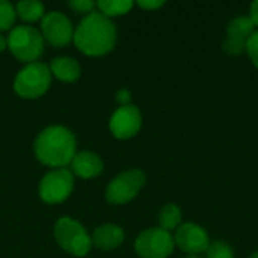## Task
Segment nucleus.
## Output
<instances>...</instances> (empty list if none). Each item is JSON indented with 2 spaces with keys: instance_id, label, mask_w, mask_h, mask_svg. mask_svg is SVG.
I'll use <instances>...</instances> for the list:
<instances>
[{
  "instance_id": "nucleus-19",
  "label": "nucleus",
  "mask_w": 258,
  "mask_h": 258,
  "mask_svg": "<svg viewBox=\"0 0 258 258\" xmlns=\"http://www.w3.org/2000/svg\"><path fill=\"white\" fill-rule=\"evenodd\" d=\"M206 258H234V251L225 240H215L210 242L206 251Z\"/></svg>"
},
{
  "instance_id": "nucleus-25",
  "label": "nucleus",
  "mask_w": 258,
  "mask_h": 258,
  "mask_svg": "<svg viewBox=\"0 0 258 258\" xmlns=\"http://www.w3.org/2000/svg\"><path fill=\"white\" fill-rule=\"evenodd\" d=\"M252 21V24L258 27V0L252 2L251 6H249V15H248Z\"/></svg>"
},
{
  "instance_id": "nucleus-12",
  "label": "nucleus",
  "mask_w": 258,
  "mask_h": 258,
  "mask_svg": "<svg viewBox=\"0 0 258 258\" xmlns=\"http://www.w3.org/2000/svg\"><path fill=\"white\" fill-rule=\"evenodd\" d=\"M110 132L118 139H130L136 136L142 127V115L141 110L133 106H121L116 109L110 118Z\"/></svg>"
},
{
  "instance_id": "nucleus-27",
  "label": "nucleus",
  "mask_w": 258,
  "mask_h": 258,
  "mask_svg": "<svg viewBox=\"0 0 258 258\" xmlns=\"http://www.w3.org/2000/svg\"><path fill=\"white\" fill-rule=\"evenodd\" d=\"M249 258H258V251H255V252H252V254L249 255Z\"/></svg>"
},
{
  "instance_id": "nucleus-21",
  "label": "nucleus",
  "mask_w": 258,
  "mask_h": 258,
  "mask_svg": "<svg viewBox=\"0 0 258 258\" xmlns=\"http://www.w3.org/2000/svg\"><path fill=\"white\" fill-rule=\"evenodd\" d=\"M246 53H248L251 62L254 63V67L258 70V30H255L249 36V39L246 42Z\"/></svg>"
},
{
  "instance_id": "nucleus-5",
  "label": "nucleus",
  "mask_w": 258,
  "mask_h": 258,
  "mask_svg": "<svg viewBox=\"0 0 258 258\" xmlns=\"http://www.w3.org/2000/svg\"><path fill=\"white\" fill-rule=\"evenodd\" d=\"M50 82V68L41 62H32L20 70L14 82V89L23 98H38L47 92Z\"/></svg>"
},
{
  "instance_id": "nucleus-24",
  "label": "nucleus",
  "mask_w": 258,
  "mask_h": 258,
  "mask_svg": "<svg viewBox=\"0 0 258 258\" xmlns=\"http://www.w3.org/2000/svg\"><path fill=\"white\" fill-rule=\"evenodd\" d=\"M116 101L121 103V106H128L132 101V94L127 89H121L116 92Z\"/></svg>"
},
{
  "instance_id": "nucleus-16",
  "label": "nucleus",
  "mask_w": 258,
  "mask_h": 258,
  "mask_svg": "<svg viewBox=\"0 0 258 258\" xmlns=\"http://www.w3.org/2000/svg\"><path fill=\"white\" fill-rule=\"evenodd\" d=\"M157 219H159L160 228L171 233L181 225L183 215H181V210L177 204H166L160 209Z\"/></svg>"
},
{
  "instance_id": "nucleus-20",
  "label": "nucleus",
  "mask_w": 258,
  "mask_h": 258,
  "mask_svg": "<svg viewBox=\"0 0 258 258\" xmlns=\"http://www.w3.org/2000/svg\"><path fill=\"white\" fill-rule=\"evenodd\" d=\"M15 15V8L9 2L0 0V30H8L14 24Z\"/></svg>"
},
{
  "instance_id": "nucleus-8",
  "label": "nucleus",
  "mask_w": 258,
  "mask_h": 258,
  "mask_svg": "<svg viewBox=\"0 0 258 258\" xmlns=\"http://www.w3.org/2000/svg\"><path fill=\"white\" fill-rule=\"evenodd\" d=\"M74 187L73 172L65 168H59L47 172L39 183V197L47 204H59L65 201Z\"/></svg>"
},
{
  "instance_id": "nucleus-17",
  "label": "nucleus",
  "mask_w": 258,
  "mask_h": 258,
  "mask_svg": "<svg viewBox=\"0 0 258 258\" xmlns=\"http://www.w3.org/2000/svg\"><path fill=\"white\" fill-rule=\"evenodd\" d=\"M15 12L23 21H36L44 15V5L38 0H21L17 3Z\"/></svg>"
},
{
  "instance_id": "nucleus-23",
  "label": "nucleus",
  "mask_w": 258,
  "mask_h": 258,
  "mask_svg": "<svg viewBox=\"0 0 258 258\" xmlns=\"http://www.w3.org/2000/svg\"><path fill=\"white\" fill-rule=\"evenodd\" d=\"M138 5L142 8V9H147V11H154V9H159L160 6L165 5V2L162 0H139Z\"/></svg>"
},
{
  "instance_id": "nucleus-13",
  "label": "nucleus",
  "mask_w": 258,
  "mask_h": 258,
  "mask_svg": "<svg viewBox=\"0 0 258 258\" xmlns=\"http://www.w3.org/2000/svg\"><path fill=\"white\" fill-rule=\"evenodd\" d=\"M71 169L76 175L82 178H94L103 171V160L98 154L91 151L77 153L71 160Z\"/></svg>"
},
{
  "instance_id": "nucleus-10",
  "label": "nucleus",
  "mask_w": 258,
  "mask_h": 258,
  "mask_svg": "<svg viewBox=\"0 0 258 258\" xmlns=\"http://www.w3.org/2000/svg\"><path fill=\"white\" fill-rule=\"evenodd\" d=\"M254 32L255 26L248 15L233 18L227 26V38L222 42V50L230 56H240L246 53V42Z\"/></svg>"
},
{
  "instance_id": "nucleus-6",
  "label": "nucleus",
  "mask_w": 258,
  "mask_h": 258,
  "mask_svg": "<svg viewBox=\"0 0 258 258\" xmlns=\"http://www.w3.org/2000/svg\"><path fill=\"white\" fill-rule=\"evenodd\" d=\"M145 183L147 177L141 169H128L121 172L109 183L106 189V200L116 206L127 204L138 197Z\"/></svg>"
},
{
  "instance_id": "nucleus-4",
  "label": "nucleus",
  "mask_w": 258,
  "mask_h": 258,
  "mask_svg": "<svg viewBox=\"0 0 258 258\" xmlns=\"http://www.w3.org/2000/svg\"><path fill=\"white\" fill-rule=\"evenodd\" d=\"M54 239L57 245L71 255L83 257L91 251L92 242L83 225L71 218H60L54 225Z\"/></svg>"
},
{
  "instance_id": "nucleus-22",
  "label": "nucleus",
  "mask_w": 258,
  "mask_h": 258,
  "mask_svg": "<svg viewBox=\"0 0 258 258\" xmlns=\"http://www.w3.org/2000/svg\"><path fill=\"white\" fill-rule=\"evenodd\" d=\"M97 6L95 2L92 0H71L70 8H73L77 14H91L94 12V8Z\"/></svg>"
},
{
  "instance_id": "nucleus-9",
  "label": "nucleus",
  "mask_w": 258,
  "mask_h": 258,
  "mask_svg": "<svg viewBox=\"0 0 258 258\" xmlns=\"http://www.w3.org/2000/svg\"><path fill=\"white\" fill-rule=\"evenodd\" d=\"M174 242L187 255H200L206 254L212 240L209 233L201 225L195 222H186L175 230Z\"/></svg>"
},
{
  "instance_id": "nucleus-15",
  "label": "nucleus",
  "mask_w": 258,
  "mask_h": 258,
  "mask_svg": "<svg viewBox=\"0 0 258 258\" xmlns=\"http://www.w3.org/2000/svg\"><path fill=\"white\" fill-rule=\"evenodd\" d=\"M50 73L62 82H76L80 77V65L76 59L68 56L54 57L50 63Z\"/></svg>"
},
{
  "instance_id": "nucleus-11",
  "label": "nucleus",
  "mask_w": 258,
  "mask_h": 258,
  "mask_svg": "<svg viewBox=\"0 0 258 258\" xmlns=\"http://www.w3.org/2000/svg\"><path fill=\"white\" fill-rule=\"evenodd\" d=\"M42 38L54 47H63L73 39V24L67 15L57 11H51L42 17L41 23Z\"/></svg>"
},
{
  "instance_id": "nucleus-1",
  "label": "nucleus",
  "mask_w": 258,
  "mask_h": 258,
  "mask_svg": "<svg viewBox=\"0 0 258 258\" xmlns=\"http://www.w3.org/2000/svg\"><path fill=\"white\" fill-rule=\"evenodd\" d=\"M76 47L88 56L109 53L116 42V27L113 21L101 12L85 15L73 35Z\"/></svg>"
},
{
  "instance_id": "nucleus-14",
  "label": "nucleus",
  "mask_w": 258,
  "mask_h": 258,
  "mask_svg": "<svg viewBox=\"0 0 258 258\" xmlns=\"http://www.w3.org/2000/svg\"><path fill=\"white\" fill-rule=\"evenodd\" d=\"M91 242L101 251H110L118 248L124 242V231L121 227L113 224H104L94 230Z\"/></svg>"
},
{
  "instance_id": "nucleus-7",
  "label": "nucleus",
  "mask_w": 258,
  "mask_h": 258,
  "mask_svg": "<svg viewBox=\"0 0 258 258\" xmlns=\"http://www.w3.org/2000/svg\"><path fill=\"white\" fill-rule=\"evenodd\" d=\"M174 248V236L160 227L142 231L135 242V249L141 258H168Z\"/></svg>"
},
{
  "instance_id": "nucleus-26",
  "label": "nucleus",
  "mask_w": 258,
  "mask_h": 258,
  "mask_svg": "<svg viewBox=\"0 0 258 258\" xmlns=\"http://www.w3.org/2000/svg\"><path fill=\"white\" fill-rule=\"evenodd\" d=\"M6 47H8V41H6V38H5L3 35H0V53H2Z\"/></svg>"
},
{
  "instance_id": "nucleus-28",
  "label": "nucleus",
  "mask_w": 258,
  "mask_h": 258,
  "mask_svg": "<svg viewBox=\"0 0 258 258\" xmlns=\"http://www.w3.org/2000/svg\"><path fill=\"white\" fill-rule=\"evenodd\" d=\"M184 258H201L200 255H187V257H184Z\"/></svg>"
},
{
  "instance_id": "nucleus-18",
  "label": "nucleus",
  "mask_w": 258,
  "mask_h": 258,
  "mask_svg": "<svg viewBox=\"0 0 258 258\" xmlns=\"http://www.w3.org/2000/svg\"><path fill=\"white\" fill-rule=\"evenodd\" d=\"M132 0H100L97 2V8L100 12L106 17H116V15H124L133 8Z\"/></svg>"
},
{
  "instance_id": "nucleus-2",
  "label": "nucleus",
  "mask_w": 258,
  "mask_h": 258,
  "mask_svg": "<svg viewBox=\"0 0 258 258\" xmlns=\"http://www.w3.org/2000/svg\"><path fill=\"white\" fill-rule=\"evenodd\" d=\"M36 159L51 168H63L76 156V136L63 125L44 128L33 144Z\"/></svg>"
},
{
  "instance_id": "nucleus-3",
  "label": "nucleus",
  "mask_w": 258,
  "mask_h": 258,
  "mask_svg": "<svg viewBox=\"0 0 258 258\" xmlns=\"http://www.w3.org/2000/svg\"><path fill=\"white\" fill-rule=\"evenodd\" d=\"M8 48L23 62H36L44 51V38L39 30L30 26H17L8 36Z\"/></svg>"
}]
</instances>
